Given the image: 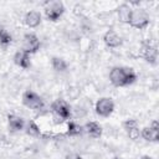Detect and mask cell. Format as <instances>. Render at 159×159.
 <instances>
[{
    "label": "cell",
    "instance_id": "cell-1",
    "mask_svg": "<svg viewBox=\"0 0 159 159\" xmlns=\"http://www.w3.org/2000/svg\"><path fill=\"white\" fill-rule=\"evenodd\" d=\"M135 73L130 70V68H123V67H114L111 73H109V80L111 82L117 86H127L130 84L135 81Z\"/></svg>",
    "mask_w": 159,
    "mask_h": 159
},
{
    "label": "cell",
    "instance_id": "cell-2",
    "mask_svg": "<svg viewBox=\"0 0 159 159\" xmlns=\"http://www.w3.org/2000/svg\"><path fill=\"white\" fill-rule=\"evenodd\" d=\"M129 24H130L133 27H137V29H144V27L149 24L148 14H147L143 9L132 10V15H130Z\"/></svg>",
    "mask_w": 159,
    "mask_h": 159
},
{
    "label": "cell",
    "instance_id": "cell-3",
    "mask_svg": "<svg viewBox=\"0 0 159 159\" xmlns=\"http://www.w3.org/2000/svg\"><path fill=\"white\" fill-rule=\"evenodd\" d=\"M63 11H65V7L61 1H50L46 4V7H45L46 16L51 21H56L63 14Z\"/></svg>",
    "mask_w": 159,
    "mask_h": 159
},
{
    "label": "cell",
    "instance_id": "cell-4",
    "mask_svg": "<svg viewBox=\"0 0 159 159\" xmlns=\"http://www.w3.org/2000/svg\"><path fill=\"white\" fill-rule=\"evenodd\" d=\"M22 102L26 107L32 108V109H40L43 107V101L41 99L40 96H37L36 93L31 92V91H26L22 96Z\"/></svg>",
    "mask_w": 159,
    "mask_h": 159
},
{
    "label": "cell",
    "instance_id": "cell-5",
    "mask_svg": "<svg viewBox=\"0 0 159 159\" xmlns=\"http://www.w3.org/2000/svg\"><path fill=\"white\" fill-rule=\"evenodd\" d=\"M51 108H52L53 113L60 118V120L67 119V118L70 117V114H71V112H70V106H68L67 102L63 101V99H57V101H55V102L52 103Z\"/></svg>",
    "mask_w": 159,
    "mask_h": 159
},
{
    "label": "cell",
    "instance_id": "cell-6",
    "mask_svg": "<svg viewBox=\"0 0 159 159\" xmlns=\"http://www.w3.org/2000/svg\"><path fill=\"white\" fill-rule=\"evenodd\" d=\"M114 109V103L111 98H101L96 103V112L102 117H108Z\"/></svg>",
    "mask_w": 159,
    "mask_h": 159
},
{
    "label": "cell",
    "instance_id": "cell-7",
    "mask_svg": "<svg viewBox=\"0 0 159 159\" xmlns=\"http://www.w3.org/2000/svg\"><path fill=\"white\" fill-rule=\"evenodd\" d=\"M40 48V40L34 34H27L24 36V43H22V51L27 53H34Z\"/></svg>",
    "mask_w": 159,
    "mask_h": 159
},
{
    "label": "cell",
    "instance_id": "cell-8",
    "mask_svg": "<svg viewBox=\"0 0 159 159\" xmlns=\"http://www.w3.org/2000/svg\"><path fill=\"white\" fill-rule=\"evenodd\" d=\"M157 48L150 46V45H143L142 47V51H140V56H143L148 62L150 63H155V60H157Z\"/></svg>",
    "mask_w": 159,
    "mask_h": 159
},
{
    "label": "cell",
    "instance_id": "cell-9",
    "mask_svg": "<svg viewBox=\"0 0 159 159\" xmlns=\"http://www.w3.org/2000/svg\"><path fill=\"white\" fill-rule=\"evenodd\" d=\"M103 40H104V42H106V45L108 47H118L122 43V39L113 30L107 31L106 35H104V37H103Z\"/></svg>",
    "mask_w": 159,
    "mask_h": 159
},
{
    "label": "cell",
    "instance_id": "cell-10",
    "mask_svg": "<svg viewBox=\"0 0 159 159\" xmlns=\"http://www.w3.org/2000/svg\"><path fill=\"white\" fill-rule=\"evenodd\" d=\"M123 125H124V128H125V130H127V133H128V135H129L130 139L135 140L139 137V129H138L137 122L134 119H129V120L124 122Z\"/></svg>",
    "mask_w": 159,
    "mask_h": 159
},
{
    "label": "cell",
    "instance_id": "cell-11",
    "mask_svg": "<svg viewBox=\"0 0 159 159\" xmlns=\"http://www.w3.org/2000/svg\"><path fill=\"white\" fill-rule=\"evenodd\" d=\"M14 60H15V63L19 65L22 68H29L30 67V57H29V53L25 52V51L16 52Z\"/></svg>",
    "mask_w": 159,
    "mask_h": 159
},
{
    "label": "cell",
    "instance_id": "cell-12",
    "mask_svg": "<svg viewBox=\"0 0 159 159\" xmlns=\"http://www.w3.org/2000/svg\"><path fill=\"white\" fill-rule=\"evenodd\" d=\"M25 22L29 27H36L41 22V15L37 11H30L25 16Z\"/></svg>",
    "mask_w": 159,
    "mask_h": 159
},
{
    "label": "cell",
    "instance_id": "cell-13",
    "mask_svg": "<svg viewBox=\"0 0 159 159\" xmlns=\"http://www.w3.org/2000/svg\"><path fill=\"white\" fill-rule=\"evenodd\" d=\"M130 15H132V9L129 7V5L122 4L118 7V19H119L120 22H128L129 24Z\"/></svg>",
    "mask_w": 159,
    "mask_h": 159
},
{
    "label": "cell",
    "instance_id": "cell-14",
    "mask_svg": "<svg viewBox=\"0 0 159 159\" xmlns=\"http://www.w3.org/2000/svg\"><path fill=\"white\" fill-rule=\"evenodd\" d=\"M142 137L145 140L149 142H157L159 139V129H155L153 127H147L142 130Z\"/></svg>",
    "mask_w": 159,
    "mask_h": 159
},
{
    "label": "cell",
    "instance_id": "cell-15",
    "mask_svg": "<svg viewBox=\"0 0 159 159\" xmlns=\"http://www.w3.org/2000/svg\"><path fill=\"white\" fill-rule=\"evenodd\" d=\"M86 130L88 132L89 135H92V137H94V138H98V137H101V134H102V128H101V125H99L98 123H96V122H89V123H87V124H86Z\"/></svg>",
    "mask_w": 159,
    "mask_h": 159
},
{
    "label": "cell",
    "instance_id": "cell-16",
    "mask_svg": "<svg viewBox=\"0 0 159 159\" xmlns=\"http://www.w3.org/2000/svg\"><path fill=\"white\" fill-rule=\"evenodd\" d=\"M9 124H10V128L14 129V130H21L24 128V119L20 118V117H16L14 114H10L9 117Z\"/></svg>",
    "mask_w": 159,
    "mask_h": 159
},
{
    "label": "cell",
    "instance_id": "cell-17",
    "mask_svg": "<svg viewBox=\"0 0 159 159\" xmlns=\"http://www.w3.org/2000/svg\"><path fill=\"white\" fill-rule=\"evenodd\" d=\"M52 66L56 71H65L67 68V63L62 58H58V57L52 58Z\"/></svg>",
    "mask_w": 159,
    "mask_h": 159
},
{
    "label": "cell",
    "instance_id": "cell-18",
    "mask_svg": "<svg viewBox=\"0 0 159 159\" xmlns=\"http://www.w3.org/2000/svg\"><path fill=\"white\" fill-rule=\"evenodd\" d=\"M10 42H11V35H10L6 30L1 29V30H0V45L7 46Z\"/></svg>",
    "mask_w": 159,
    "mask_h": 159
},
{
    "label": "cell",
    "instance_id": "cell-19",
    "mask_svg": "<svg viewBox=\"0 0 159 159\" xmlns=\"http://www.w3.org/2000/svg\"><path fill=\"white\" fill-rule=\"evenodd\" d=\"M81 133H82V127L81 125H78L75 122H71L68 124V134L70 135H77V134H81Z\"/></svg>",
    "mask_w": 159,
    "mask_h": 159
},
{
    "label": "cell",
    "instance_id": "cell-20",
    "mask_svg": "<svg viewBox=\"0 0 159 159\" xmlns=\"http://www.w3.org/2000/svg\"><path fill=\"white\" fill-rule=\"evenodd\" d=\"M26 132H27L29 135H32V137H37V135L40 134V129H39V127L36 125L35 122H30V123H29Z\"/></svg>",
    "mask_w": 159,
    "mask_h": 159
},
{
    "label": "cell",
    "instance_id": "cell-21",
    "mask_svg": "<svg viewBox=\"0 0 159 159\" xmlns=\"http://www.w3.org/2000/svg\"><path fill=\"white\" fill-rule=\"evenodd\" d=\"M68 159H81L80 157H77V155H70L68 157Z\"/></svg>",
    "mask_w": 159,
    "mask_h": 159
},
{
    "label": "cell",
    "instance_id": "cell-22",
    "mask_svg": "<svg viewBox=\"0 0 159 159\" xmlns=\"http://www.w3.org/2000/svg\"><path fill=\"white\" fill-rule=\"evenodd\" d=\"M142 159H153V158H150V157H148V155H144V157H142Z\"/></svg>",
    "mask_w": 159,
    "mask_h": 159
},
{
    "label": "cell",
    "instance_id": "cell-23",
    "mask_svg": "<svg viewBox=\"0 0 159 159\" xmlns=\"http://www.w3.org/2000/svg\"><path fill=\"white\" fill-rule=\"evenodd\" d=\"M113 159H122V158H118V157H116V158H113Z\"/></svg>",
    "mask_w": 159,
    "mask_h": 159
}]
</instances>
